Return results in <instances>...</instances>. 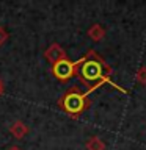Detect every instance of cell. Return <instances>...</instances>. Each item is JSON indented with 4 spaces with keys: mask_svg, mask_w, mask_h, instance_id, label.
<instances>
[{
    "mask_svg": "<svg viewBox=\"0 0 146 150\" xmlns=\"http://www.w3.org/2000/svg\"><path fill=\"white\" fill-rule=\"evenodd\" d=\"M77 75L82 81L89 88L88 92L99 88L102 83L108 81L110 67L94 50H89L82 59H79Z\"/></svg>",
    "mask_w": 146,
    "mask_h": 150,
    "instance_id": "1",
    "label": "cell"
},
{
    "mask_svg": "<svg viewBox=\"0 0 146 150\" xmlns=\"http://www.w3.org/2000/svg\"><path fill=\"white\" fill-rule=\"evenodd\" d=\"M58 106L63 110L68 116L77 119L79 116H82V112L89 106L88 102V94L82 92L77 86H72L63 97L58 100Z\"/></svg>",
    "mask_w": 146,
    "mask_h": 150,
    "instance_id": "2",
    "label": "cell"
},
{
    "mask_svg": "<svg viewBox=\"0 0 146 150\" xmlns=\"http://www.w3.org/2000/svg\"><path fill=\"white\" fill-rule=\"evenodd\" d=\"M77 67H79V61H71L69 58H64L52 66V74L60 81H68L74 75H77Z\"/></svg>",
    "mask_w": 146,
    "mask_h": 150,
    "instance_id": "3",
    "label": "cell"
},
{
    "mask_svg": "<svg viewBox=\"0 0 146 150\" xmlns=\"http://www.w3.org/2000/svg\"><path fill=\"white\" fill-rule=\"evenodd\" d=\"M44 58L54 66V64L58 63V61L68 58V56H66V52L63 50V47H61L60 44H57V42H54V44H50L49 47H47V50L44 52Z\"/></svg>",
    "mask_w": 146,
    "mask_h": 150,
    "instance_id": "4",
    "label": "cell"
},
{
    "mask_svg": "<svg viewBox=\"0 0 146 150\" xmlns=\"http://www.w3.org/2000/svg\"><path fill=\"white\" fill-rule=\"evenodd\" d=\"M9 133L13 134V138L22 139L24 136L28 133V127L24 124L22 120H16V122H13V125H11V127H9Z\"/></svg>",
    "mask_w": 146,
    "mask_h": 150,
    "instance_id": "5",
    "label": "cell"
},
{
    "mask_svg": "<svg viewBox=\"0 0 146 150\" xmlns=\"http://www.w3.org/2000/svg\"><path fill=\"white\" fill-rule=\"evenodd\" d=\"M105 36V28H104L101 23H93L91 27L88 28V38L94 42H99L104 39Z\"/></svg>",
    "mask_w": 146,
    "mask_h": 150,
    "instance_id": "6",
    "label": "cell"
},
{
    "mask_svg": "<svg viewBox=\"0 0 146 150\" xmlns=\"http://www.w3.org/2000/svg\"><path fill=\"white\" fill-rule=\"evenodd\" d=\"M85 145H87L88 150H105V144H104L102 139L97 138V136H91Z\"/></svg>",
    "mask_w": 146,
    "mask_h": 150,
    "instance_id": "7",
    "label": "cell"
},
{
    "mask_svg": "<svg viewBox=\"0 0 146 150\" xmlns=\"http://www.w3.org/2000/svg\"><path fill=\"white\" fill-rule=\"evenodd\" d=\"M137 81L141 83V84H146V67L145 66H141V67L137 70Z\"/></svg>",
    "mask_w": 146,
    "mask_h": 150,
    "instance_id": "8",
    "label": "cell"
},
{
    "mask_svg": "<svg viewBox=\"0 0 146 150\" xmlns=\"http://www.w3.org/2000/svg\"><path fill=\"white\" fill-rule=\"evenodd\" d=\"M8 38H9L8 31L5 30V27H2V25H0V45H3L5 42L8 41Z\"/></svg>",
    "mask_w": 146,
    "mask_h": 150,
    "instance_id": "9",
    "label": "cell"
},
{
    "mask_svg": "<svg viewBox=\"0 0 146 150\" xmlns=\"http://www.w3.org/2000/svg\"><path fill=\"white\" fill-rule=\"evenodd\" d=\"M3 92H5V86H3V81L0 80V97L3 96Z\"/></svg>",
    "mask_w": 146,
    "mask_h": 150,
    "instance_id": "10",
    "label": "cell"
},
{
    "mask_svg": "<svg viewBox=\"0 0 146 150\" xmlns=\"http://www.w3.org/2000/svg\"><path fill=\"white\" fill-rule=\"evenodd\" d=\"M6 150H22L21 147H17V145H11V147H8Z\"/></svg>",
    "mask_w": 146,
    "mask_h": 150,
    "instance_id": "11",
    "label": "cell"
}]
</instances>
